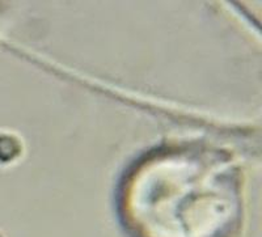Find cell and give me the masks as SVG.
<instances>
[{
	"instance_id": "6da1fadb",
	"label": "cell",
	"mask_w": 262,
	"mask_h": 237,
	"mask_svg": "<svg viewBox=\"0 0 262 237\" xmlns=\"http://www.w3.org/2000/svg\"><path fill=\"white\" fill-rule=\"evenodd\" d=\"M0 237H3V236H2V233H0Z\"/></svg>"
}]
</instances>
